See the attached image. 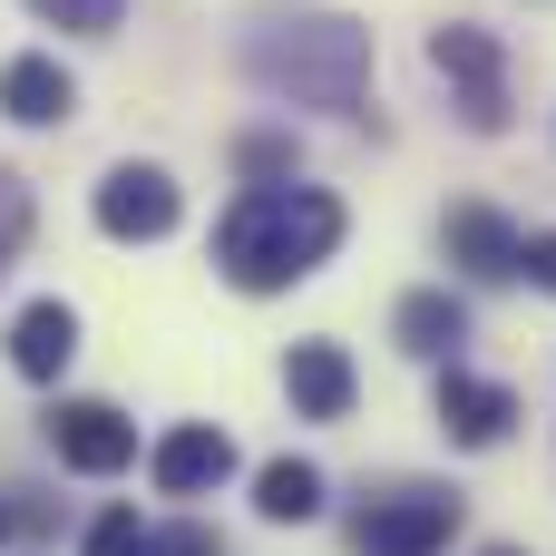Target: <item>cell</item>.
<instances>
[{"label": "cell", "instance_id": "11", "mask_svg": "<svg viewBox=\"0 0 556 556\" xmlns=\"http://www.w3.org/2000/svg\"><path fill=\"white\" fill-rule=\"evenodd\" d=\"M391 342H401L410 362H459V342H469V303H459L450 283H430V293H401V313H391Z\"/></svg>", "mask_w": 556, "mask_h": 556}, {"label": "cell", "instance_id": "15", "mask_svg": "<svg viewBox=\"0 0 556 556\" xmlns=\"http://www.w3.org/2000/svg\"><path fill=\"white\" fill-rule=\"evenodd\" d=\"M235 166H244L254 186H283V176H293V137H274V127H254V137L235 147Z\"/></svg>", "mask_w": 556, "mask_h": 556}, {"label": "cell", "instance_id": "7", "mask_svg": "<svg viewBox=\"0 0 556 556\" xmlns=\"http://www.w3.org/2000/svg\"><path fill=\"white\" fill-rule=\"evenodd\" d=\"M440 430L459 440V450H498L508 430H518V391L508 381H469L459 362L440 371Z\"/></svg>", "mask_w": 556, "mask_h": 556}, {"label": "cell", "instance_id": "3", "mask_svg": "<svg viewBox=\"0 0 556 556\" xmlns=\"http://www.w3.org/2000/svg\"><path fill=\"white\" fill-rule=\"evenodd\" d=\"M430 68H440L459 127H479V137L508 127V49H498V29H479V20H440V29H430Z\"/></svg>", "mask_w": 556, "mask_h": 556}, {"label": "cell", "instance_id": "13", "mask_svg": "<svg viewBox=\"0 0 556 556\" xmlns=\"http://www.w3.org/2000/svg\"><path fill=\"white\" fill-rule=\"evenodd\" d=\"M68 352H78V313H68V303H29V313L10 323V371H20V381H59Z\"/></svg>", "mask_w": 556, "mask_h": 556}, {"label": "cell", "instance_id": "6", "mask_svg": "<svg viewBox=\"0 0 556 556\" xmlns=\"http://www.w3.org/2000/svg\"><path fill=\"white\" fill-rule=\"evenodd\" d=\"M49 450L68 459V469H88V479H117L127 459H137V420H117L108 401H49Z\"/></svg>", "mask_w": 556, "mask_h": 556}, {"label": "cell", "instance_id": "5", "mask_svg": "<svg viewBox=\"0 0 556 556\" xmlns=\"http://www.w3.org/2000/svg\"><path fill=\"white\" fill-rule=\"evenodd\" d=\"M176 215H186V195L166 166H108L98 176V225L117 244H156V235H176Z\"/></svg>", "mask_w": 556, "mask_h": 556}, {"label": "cell", "instance_id": "10", "mask_svg": "<svg viewBox=\"0 0 556 556\" xmlns=\"http://www.w3.org/2000/svg\"><path fill=\"white\" fill-rule=\"evenodd\" d=\"M283 391H293V420H352V352L342 342H293L283 362Z\"/></svg>", "mask_w": 556, "mask_h": 556}, {"label": "cell", "instance_id": "9", "mask_svg": "<svg viewBox=\"0 0 556 556\" xmlns=\"http://www.w3.org/2000/svg\"><path fill=\"white\" fill-rule=\"evenodd\" d=\"M440 235H450V264H459V274H479V283H508V274H518V254H528V235H518L498 205H450V225H440Z\"/></svg>", "mask_w": 556, "mask_h": 556}, {"label": "cell", "instance_id": "16", "mask_svg": "<svg viewBox=\"0 0 556 556\" xmlns=\"http://www.w3.org/2000/svg\"><path fill=\"white\" fill-rule=\"evenodd\" d=\"M29 10H39V20H59V29H78V39H108L127 0H29Z\"/></svg>", "mask_w": 556, "mask_h": 556}, {"label": "cell", "instance_id": "12", "mask_svg": "<svg viewBox=\"0 0 556 556\" xmlns=\"http://www.w3.org/2000/svg\"><path fill=\"white\" fill-rule=\"evenodd\" d=\"M68 108H78V78H68L59 59H39V49H29V59H10V68H0V117H20V127H59Z\"/></svg>", "mask_w": 556, "mask_h": 556}, {"label": "cell", "instance_id": "1", "mask_svg": "<svg viewBox=\"0 0 556 556\" xmlns=\"http://www.w3.org/2000/svg\"><path fill=\"white\" fill-rule=\"evenodd\" d=\"M244 78L293 98V108H332L352 117L371 98V29L342 20V10H254L244 39H235Z\"/></svg>", "mask_w": 556, "mask_h": 556}, {"label": "cell", "instance_id": "19", "mask_svg": "<svg viewBox=\"0 0 556 556\" xmlns=\"http://www.w3.org/2000/svg\"><path fill=\"white\" fill-rule=\"evenodd\" d=\"M147 556H225L215 528H147Z\"/></svg>", "mask_w": 556, "mask_h": 556}, {"label": "cell", "instance_id": "14", "mask_svg": "<svg viewBox=\"0 0 556 556\" xmlns=\"http://www.w3.org/2000/svg\"><path fill=\"white\" fill-rule=\"evenodd\" d=\"M254 508H264L274 528L323 518V469H313V459H264V469H254Z\"/></svg>", "mask_w": 556, "mask_h": 556}, {"label": "cell", "instance_id": "21", "mask_svg": "<svg viewBox=\"0 0 556 556\" xmlns=\"http://www.w3.org/2000/svg\"><path fill=\"white\" fill-rule=\"evenodd\" d=\"M489 556H528V547H489Z\"/></svg>", "mask_w": 556, "mask_h": 556}, {"label": "cell", "instance_id": "17", "mask_svg": "<svg viewBox=\"0 0 556 556\" xmlns=\"http://www.w3.org/2000/svg\"><path fill=\"white\" fill-rule=\"evenodd\" d=\"M20 244H29V186L0 166V274L20 264Z\"/></svg>", "mask_w": 556, "mask_h": 556}, {"label": "cell", "instance_id": "18", "mask_svg": "<svg viewBox=\"0 0 556 556\" xmlns=\"http://www.w3.org/2000/svg\"><path fill=\"white\" fill-rule=\"evenodd\" d=\"M88 556H147V528H137V508H108V518L88 528Z\"/></svg>", "mask_w": 556, "mask_h": 556}, {"label": "cell", "instance_id": "20", "mask_svg": "<svg viewBox=\"0 0 556 556\" xmlns=\"http://www.w3.org/2000/svg\"><path fill=\"white\" fill-rule=\"evenodd\" d=\"M518 274H528L538 293H556V235H528V254H518Z\"/></svg>", "mask_w": 556, "mask_h": 556}, {"label": "cell", "instance_id": "4", "mask_svg": "<svg viewBox=\"0 0 556 556\" xmlns=\"http://www.w3.org/2000/svg\"><path fill=\"white\" fill-rule=\"evenodd\" d=\"M459 538V498L450 489H391L352 518V547L362 556H440Z\"/></svg>", "mask_w": 556, "mask_h": 556}, {"label": "cell", "instance_id": "8", "mask_svg": "<svg viewBox=\"0 0 556 556\" xmlns=\"http://www.w3.org/2000/svg\"><path fill=\"white\" fill-rule=\"evenodd\" d=\"M147 469H156V489H166V498H205V489H225V479H235V440H225L215 420H186V430H166V440H156V459H147Z\"/></svg>", "mask_w": 556, "mask_h": 556}, {"label": "cell", "instance_id": "22", "mask_svg": "<svg viewBox=\"0 0 556 556\" xmlns=\"http://www.w3.org/2000/svg\"><path fill=\"white\" fill-rule=\"evenodd\" d=\"M0 538H10V508H0Z\"/></svg>", "mask_w": 556, "mask_h": 556}, {"label": "cell", "instance_id": "2", "mask_svg": "<svg viewBox=\"0 0 556 556\" xmlns=\"http://www.w3.org/2000/svg\"><path fill=\"white\" fill-rule=\"evenodd\" d=\"M332 244H342V195L283 176V186H244V195L225 205V225H215V274H225L235 293H283V283L323 274Z\"/></svg>", "mask_w": 556, "mask_h": 556}]
</instances>
